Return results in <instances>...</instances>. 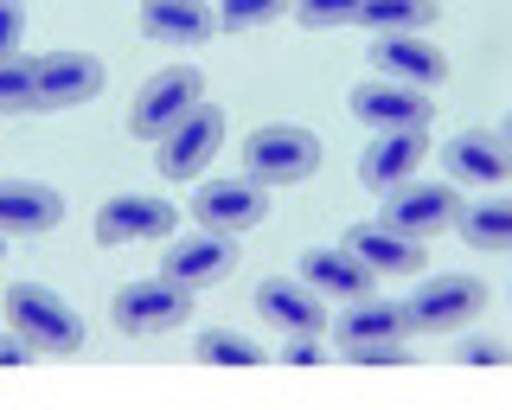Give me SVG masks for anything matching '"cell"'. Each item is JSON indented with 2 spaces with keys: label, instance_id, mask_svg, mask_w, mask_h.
<instances>
[{
  "label": "cell",
  "instance_id": "15",
  "mask_svg": "<svg viewBox=\"0 0 512 410\" xmlns=\"http://www.w3.org/2000/svg\"><path fill=\"white\" fill-rule=\"evenodd\" d=\"M237 263V244L218 238V231H192V238H180L167 250V263H160V276L180 282V289H212V282L231 276Z\"/></svg>",
  "mask_w": 512,
  "mask_h": 410
},
{
  "label": "cell",
  "instance_id": "28",
  "mask_svg": "<svg viewBox=\"0 0 512 410\" xmlns=\"http://www.w3.org/2000/svg\"><path fill=\"white\" fill-rule=\"evenodd\" d=\"M346 366H416L404 340H378V346H346Z\"/></svg>",
  "mask_w": 512,
  "mask_h": 410
},
{
  "label": "cell",
  "instance_id": "33",
  "mask_svg": "<svg viewBox=\"0 0 512 410\" xmlns=\"http://www.w3.org/2000/svg\"><path fill=\"white\" fill-rule=\"evenodd\" d=\"M500 141H506V148H512V116H506V129H500Z\"/></svg>",
  "mask_w": 512,
  "mask_h": 410
},
{
  "label": "cell",
  "instance_id": "7",
  "mask_svg": "<svg viewBox=\"0 0 512 410\" xmlns=\"http://www.w3.org/2000/svg\"><path fill=\"white\" fill-rule=\"evenodd\" d=\"M461 218V199H455V186L448 180H410V186H397V193H384V218L378 225H391L397 238H436V231H448Z\"/></svg>",
  "mask_w": 512,
  "mask_h": 410
},
{
  "label": "cell",
  "instance_id": "3",
  "mask_svg": "<svg viewBox=\"0 0 512 410\" xmlns=\"http://www.w3.org/2000/svg\"><path fill=\"white\" fill-rule=\"evenodd\" d=\"M199 103H205V77H199V65H167V71H154L148 84L135 90L128 129H135L141 141H160L167 129H180V122H186Z\"/></svg>",
  "mask_w": 512,
  "mask_h": 410
},
{
  "label": "cell",
  "instance_id": "32",
  "mask_svg": "<svg viewBox=\"0 0 512 410\" xmlns=\"http://www.w3.org/2000/svg\"><path fill=\"white\" fill-rule=\"evenodd\" d=\"M26 359H32V346H26V340H20V334L7 327V334H0V372H20Z\"/></svg>",
  "mask_w": 512,
  "mask_h": 410
},
{
  "label": "cell",
  "instance_id": "25",
  "mask_svg": "<svg viewBox=\"0 0 512 410\" xmlns=\"http://www.w3.org/2000/svg\"><path fill=\"white\" fill-rule=\"evenodd\" d=\"M39 90H32V58H0V116H32Z\"/></svg>",
  "mask_w": 512,
  "mask_h": 410
},
{
  "label": "cell",
  "instance_id": "22",
  "mask_svg": "<svg viewBox=\"0 0 512 410\" xmlns=\"http://www.w3.org/2000/svg\"><path fill=\"white\" fill-rule=\"evenodd\" d=\"M455 231H461V244H474V250H512V199L461 205Z\"/></svg>",
  "mask_w": 512,
  "mask_h": 410
},
{
  "label": "cell",
  "instance_id": "5",
  "mask_svg": "<svg viewBox=\"0 0 512 410\" xmlns=\"http://www.w3.org/2000/svg\"><path fill=\"white\" fill-rule=\"evenodd\" d=\"M109 314H116V327H122L128 340H154V334L186 327L192 289H180V282H167V276H141V282H128V289H116Z\"/></svg>",
  "mask_w": 512,
  "mask_h": 410
},
{
  "label": "cell",
  "instance_id": "30",
  "mask_svg": "<svg viewBox=\"0 0 512 410\" xmlns=\"http://www.w3.org/2000/svg\"><path fill=\"white\" fill-rule=\"evenodd\" d=\"M461 366H512L506 340H461Z\"/></svg>",
  "mask_w": 512,
  "mask_h": 410
},
{
  "label": "cell",
  "instance_id": "1",
  "mask_svg": "<svg viewBox=\"0 0 512 410\" xmlns=\"http://www.w3.org/2000/svg\"><path fill=\"white\" fill-rule=\"evenodd\" d=\"M0 308H7V327L32 346V353H77V346H84L77 308L64 302L58 289H45V282H13Z\"/></svg>",
  "mask_w": 512,
  "mask_h": 410
},
{
  "label": "cell",
  "instance_id": "26",
  "mask_svg": "<svg viewBox=\"0 0 512 410\" xmlns=\"http://www.w3.org/2000/svg\"><path fill=\"white\" fill-rule=\"evenodd\" d=\"M282 13H295V0H218V26H231V33L269 26V20H282Z\"/></svg>",
  "mask_w": 512,
  "mask_h": 410
},
{
  "label": "cell",
  "instance_id": "6",
  "mask_svg": "<svg viewBox=\"0 0 512 410\" xmlns=\"http://www.w3.org/2000/svg\"><path fill=\"white\" fill-rule=\"evenodd\" d=\"M186 212L199 218V231L237 238V231H256L269 218V186H256V180H199V193H192Z\"/></svg>",
  "mask_w": 512,
  "mask_h": 410
},
{
  "label": "cell",
  "instance_id": "24",
  "mask_svg": "<svg viewBox=\"0 0 512 410\" xmlns=\"http://www.w3.org/2000/svg\"><path fill=\"white\" fill-rule=\"evenodd\" d=\"M192 353L205 359V366H231V372H244V366H263V346L244 340V334H231V327H205L199 340H192Z\"/></svg>",
  "mask_w": 512,
  "mask_h": 410
},
{
  "label": "cell",
  "instance_id": "12",
  "mask_svg": "<svg viewBox=\"0 0 512 410\" xmlns=\"http://www.w3.org/2000/svg\"><path fill=\"white\" fill-rule=\"evenodd\" d=\"M372 65H378L384 84H410V90H429V84L448 77V58L423 33H378L372 39Z\"/></svg>",
  "mask_w": 512,
  "mask_h": 410
},
{
  "label": "cell",
  "instance_id": "2",
  "mask_svg": "<svg viewBox=\"0 0 512 410\" xmlns=\"http://www.w3.org/2000/svg\"><path fill=\"white\" fill-rule=\"evenodd\" d=\"M320 167V135L301 122H263L244 135V180L256 186H301Z\"/></svg>",
  "mask_w": 512,
  "mask_h": 410
},
{
  "label": "cell",
  "instance_id": "13",
  "mask_svg": "<svg viewBox=\"0 0 512 410\" xmlns=\"http://www.w3.org/2000/svg\"><path fill=\"white\" fill-rule=\"evenodd\" d=\"M64 225V193L45 180H0V238H39Z\"/></svg>",
  "mask_w": 512,
  "mask_h": 410
},
{
  "label": "cell",
  "instance_id": "23",
  "mask_svg": "<svg viewBox=\"0 0 512 410\" xmlns=\"http://www.w3.org/2000/svg\"><path fill=\"white\" fill-rule=\"evenodd\" d=\"M436 13H442L436 0H365L359 26H372V39L378 33H423Z\"/></svg>",
  "mask_w": 512,
  "mask_h": 410
},
{
  "label": "cell",
  "instance_id": "8",
  "mask_svg": "<svg viewBox=\"0 0 512 410\" xmlns=\"http://www.w3.org/2000/svg\"><path fill=\"white\" fill-rule=\"evenodd\" d=\"M256 314L263 321H276L288 340H320L327 334V295H314L301 276H269V282H256Z\"/></svg>",
  "mask_w": 512,
  "mask_h": 410
},
{
  "label": "cell",
  "instance_id": "29",
  "mask_svg": "<svg viewBox=\"0 0 512 410\" xmlns=\"http://www.w3.org/2000/svg\"><path fill=\"white\" fill-rule=\"evenodd\" d=\"M20 33H26V7L0 0V58H20Z\"/></svg>",
  "mask_w": 512,
  "mask_h": 410
},
{
  "label": "cell",
  "instance_id": "27",
  "mask_svg": "<svg viewBox=\"0 0 512 410\" xmlns=\"http://www.w3.org/2000/svg\"><path fill=\"white\" fill-rule=\"evenodd\" d=\"M359 13H365V0H295V20L301 26H359Z\"/></svg>",
  "mask_w": 512,
  "mask_h": 410
},
{
  "label": "cell",
  "instance_id": "10",
  "mask_svg": "<svg viewBox=\"0 0 512 410\" xmlns=\"http://www.w3.org/2000/svg\"><path fill=\"white\" fill-rule=\"evenodd\" d=\"M218 148H224V109L199 103L180 129L160 135V173H167V180H199Z\"/></svg>",
  "mask_w": 512,
  "mask_h": 410
},
{
  "label": "cell",
  "instance_id": "20",
  "mask_svg": "<svg viewBox=\"0 0 512 410\" xmlns=\"http://www.w3.org/2000/svg\"><path fill=\"white\" fill-rule=\"evenodd\" d=\"M301 282L327 302H372V270L346 250H308L301 257Z\"/></svg>",
  "mask_w": 512,
  "mask_h": 410
},
{
  "label": "cell",
  "instance_id": "34",
  "mask_svg": "<svg viewBox=\"0 0 512 410\" xmlns=\"http://www.w3.org/2000/svg\"><path fill=\"white\" fill-rule=\"evenodd\" d=\"M0 244H7V238H0ZM0 263H7V250H0Z\"/></svg>",
  "mask_w": 512,
  "mask_h": 410
},
{
  "label": "cell",
  "instance_id": "14",
  "mask_svg": "<svg viewBox=\"0 0 512 410\" xmlns=\"http://www.w3.org/2000/svg\"><path fill=\"white\" fill-rule=\"evenodd\" d=\"M173 205L154 193H116L96 212V244H141V238H167L173 231Z\"/></svg>",
  "mask_w": 512,
  "mask_h": 410
},
{
  "label": "cell",
  "instance_id": "17",
  "mask_svg": "<svg viewBox=\"0 0 512 410\" xmlns=\"http://www.w3.org/2000/svg\"><path fill=\"white\" fill-rule=\"evenodd\" d=\"M423 154H429L423 129H404V135H378L372 148L359 154V180L372 186V193H397V186H410V180H416V167H423Z\"/></svg>",
  "mask_w": 512,
  "mask_h": 410
},
{
  "label": "cell",
  "instance_id": "9",
  "mask_svg": "<svg viewBox=\"0 0 512 410\" xmlns=\"http://www.w3.org/2000/svg\"><path fill=\"white\" fill-rule=\"evenodd\" d=\"M346 109L365 122V129H378V135H404V129H429V97L423 90H410V84H352V97H346Z\"/></svg>",
  "mask_w": 512,
  "mask_h": 410
},
{
  "label": "cell",
  "instance_id": "4",
  "mask_svg": "<svg viewBox=\"0 0 512 410\" xmlns=\"http://www.w3.org/2000/svg\"><path fill=\"white\" fill-rule=\"evenodd\" d=\"M397 308H404V334H461L487 308V282L480 276H436Z\"/></svg>",
  "mask_w": 512,
  "mask_h": 410
},
{
  "label": "cell",
  "instance_id": "11",
  "mask_svg": "<svg viewBox=\"0 0 512 410\" xmlns=\"http://www.w3.org/2000/svg\"><path fill=\"white\" fill-rule=\"evenodd\" d=\"M32 90H39V109H77L103 90V58L45 52V58H32Z\"/></svg>",
  "mask_w": 512,
  "mask_h": 410
},
{
  "label": "cell",
  "instance_id": "19",
  "mask_svg": "<svg viewBox=\"0 0 512 410\" xmlns=\"http://www.w3.org/2000/svg\"><path fill=\"white\" fill-rule=\"evenodd\" d=\"M340 250H346V257H359L372 276H416L429 263L423 244H416V238H397L391 225H352Z\"/></svg>",
  "mask_w": 512,
  "mask_h": 410
},
{
  "label": "cell",
  "instance_id": "31",
  "mask_svg": "<svg viewBox=\"0 0 512 410\" xmlns=\"http://www.w3.org/2000/svg\"><path fill=\"white\" fill-rule=\"evenodd\" d=\"M282 366H327V353H320V340H288V353H282Z\"/></svg>",
  "mask_w": 512,
  "mask_h": 410
},
{
  "label": "cell",
  "instance_id": "21",
  "mask_svg": "<svg viewBox=\"0 0 512 410\" xmlns=\"http://www.w3.org/2000/svg\"><path fill=\"white\" fill-rule=\"evenodd\" d=\"M333 334L346 346H378V340H404V308L397 302H346V314H333Z\"/></svg>",
  "mask_w": 512,
  "mask_h": 410
},
{
  "label": "cell",
  "instance_id": "18",
  "mask_svg": "<svg viewBox=\"0 0 512 410\" xmlns=\"http://www.w3.org/2000/svg\"><path fill=\"white\" fill-rule=\"evenodd\" d=\"M141 33L160 45H212L218 13L205 0H141Z\"/></svg>",
  "mask_w": 512,
  "mask_h": 410
},
{
  "label": "cell",
  "instance_id": "16",
  "mask_svg": "<svg viewBox=\"0 0 512 410\" xmlns=\"http://www.w3.org/2000/svg\"><path fill=\"white\" fill-rule=\"evenodd\" d=\"M442 167H448V180H461V186H500V180H512V148L487 129H461L442 148Z\"/></svg>",
  "mask_w": 512,
  "mask_h": 410
}]
</instances>
